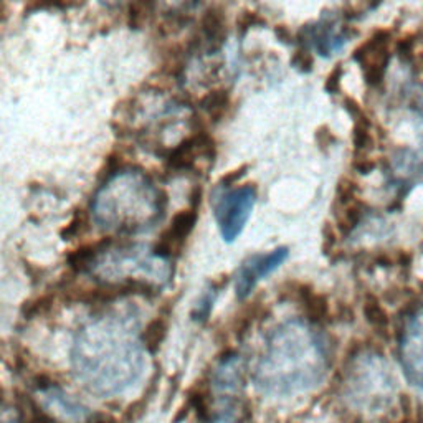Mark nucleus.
Instances as JSON below:
<instances>
[{
	"label": "nucleus",
	"mask_w": 423,
	"mask_h": 423,
	"mask_svg": "<svg viewBox=\"0 0 423 423\" xmlns=\"http://www.w3.org/2000/svg\"><path fill=\"white\" fill-rule=\"evenodd\" d=\"M316 139L321 147H329L336 141L334 136H332V131L327 126H322V128L316 131Z\"/></svg>",
	"instance_id": "nucleus-31"
},
{
	"label": "nucleus",
	"mask_w": 423,
	"mask_h": 423,
	"mask_svg": "<svg viewBox=\"0 0 423 423\" xmlns=\"http://www.w3.org/2000/svg\"><path fill=\"white\" fill-rule=\"evenodd\" d=\"M364 219V205L356 200V202L342 207V211L337 215V227L344 235L351 234L352 230L357 229V225L361 224Z\"/></svg>",
	"instance_id": "nucleus-21"
},
{
	"label": "nucleus",
	"mask_w": 423,
	"mask_h": 423,
	"mask_svg": "<svg viewBox=\"0 0 423 423\" xmlns=\"http://www.w3.org/2000/svg\"><path fill=\"white\" fill-rule=\"evenodd\" d=\"M113 245V238H103V240L86 243V245L78 247L76 250L70 252L66 255V264L73 273H86L93 272L98 258Z\"/></svg>",
	"instance_id": "nucleus-14"
},
{
	"label": "nucleus",
	"mask_w": 423,
	"mask_h": 423,
	"mask_svg": "<svg viewBox=\"0 0 423 423\" xmlns=\"http://www.w3.org/2000/svg\"><path fill=\"white\" fill-rule=\"evenodd\" d=\"M245 385V361L240 354L229 352L220 359L211 374V387L225 402V409L230 410V402L243 390Z\"/></svg>",
	"instance_id": "nucleus-12"
},
{
	"label": "nucleus",
	"mask_w": 423,
	"mask_h": 423,
	"mask_svg": "<svg viewBox=\"0 0 423 423\" xmlns=\"http://www.w3.org/2000/svg\"><path fill=\"white\" fill-rule=\"evenodd\" d=\"M40 404L50 415L71 423H83L91 417V412L83 402L70 395L56 384L39 385Z\"/></svg>",
	"instance_id": "nucleus-10"
},
{
	"label": "nucleus",
	"mask_w": 423,
	"mask_h": 423,
	"mask_svg": "<svg viewBox=\"0 0 423 423\" xmlns=\"http://www.w3.org/2000/svg\"><path fill=\"white\" fill-rule=\"evenodd\" d=\"M352 142L357 152H366L372 147V132H370V121L366 113H359L354 116V132H352Z\"/></svg>",
	"instance_id": "nucleus-20"
},
{
	"label": "nucleus",
	"mask_w": 423,
	"mask_h": 423,
	"mask_svg": "<svg viewBox=\"0 0 423 423\" xmlns=\"http://www.w3.org/2000/svg\"><path fill=\"white\" fill-rule=\"evenodd\" d=\"M354 35H357V31L351 26L341 25L339 15L336 12H324L319 20L301 26L296 34V41L303 49H314L317 55L327 58L344 49Z\"/></svg>",
	"instance_id": "nucleus-6"
},
{
	"label": "nucleus",
	"mask_w": 423,
	"mask_h": 423,
	"mask_svg": "<svg viewBox=\"0 0 423 423\" xmlns=\"http://www.w3.org/2000/svg\"><path fill=\"white\" fill-rule=\"evenodd\" d=\"M232 106V94L229 89L219 88L211 89L207 94H204L199 101V108L209 114V118L214 123H219L229 113Z\"/></svg>",
	"instance_id": "nucleus-16"
},
{
	"label": "nucleus",
	"mask_w": 423,
	"mask_h": 423,
	"mask_svg": "<svg viewBox=\"0 0 423 423\" xmlns=\"http://www.w3.org/2000/svg\"><path fill=\"white\" fill-rule=\"evenodd\" d=\"M224 283H227V279H222V282H211L207 284V288L204 289L202 296H200L199 301L194 306V311H192L194 321L204 322L209 319L211 309H214L217 296H219Z\"/></svg>",
	"instance_id": "nucleus-18"
},
{
	"label": "nucleus",
	"mask_w": 423,
	"mask_h": 423,
	"mask_svg": "<svg viewBox=\"0 0 423 423\" xmlns=\"http://www.w3.org/2000/svg\"><path fill=\"white\" fill-rule=\"evenodd\" d=\"M274 35H277V39L284 45H293L296 41V36L291 34V30L288 29L287 25H277V26H274Z\"/></svg>",
	"instance_id": "nucleus-30"
},
{
	"label": "nucleus",
	"mask_w": 423,
	"mask_h": 423,
	"mask_svg": "<svg viewBox=\"0 0 423 423\" xmlns=\"http://www.w3.org/2000/svg\"><path fill=\"white\" fill-rule=\"evenodd\" d=\"M364 316L370 326L380 334H385L389 329V314L385 313V309L380 304V301L372 294H367L366 301H364Z\"/></svg>",
	"instance_id": "nucleus-19"
},
{
	"label": "nucleus",
	"mask_w": 423,
	"mask_h": 423,
	"mask_svg": "<svg viewBox=\"0 0 423 423\" xmlns=\"http://www.w3.org/2000/svg\"><path fill=\"white\" fill-rule=\"evenodd\" d=\"M227 17L222 7L211 5L200 19V35L195 46H204L209 53H217L227 40Z\"/></svg>",
	"instance_id": "nucleus-13"
},
{
	"label": "nucleus",
	"mask_w": 423,
	"mask_h": 423,
	"mask_svg": "<svg viewBox=\"0 0 423 423\" xmlns=\"http://www.w3.org/2000/svg\"><path fill=\"white\" fill-rule=\"evenodd\" d=\"M207 423H237L234 417H232L230 412H222V414H219L217 417H214V419L209 420Z\"/></svg>",
	"instance_id": "nucleus-33"
},
{
	"label": "nucleus",
	"mask_w": 423,
	"mask_h": 423,
	"mask_svg": "<svg viewBox=\"0 0 423 423\" xmlns=\"http://www.w3.org/2000/svg\"><path fill=\"white\" fill-rule=\"evenodd\" d=\"M289 63L291 66H293L294 70H298L299 73H311L314 66V56L308 49H303V46H301V49H298L293 53Z\"/></svg>",
	"instance_id": "nucleus-25"
},
{
	"label": "nucleus",
	"mask_w": 423,
	"mask_h": 423,
	"mask_svg": "<svg viewBox=\"0 0 423 423\" xmlns=\"http://www.w3.org/2000/svg\"><path fill=\"white\" fill-rule=\"evenodd\" d=\"M167 194L139 169H123L106 179L91 202L93 219L106 232L136 235L162 220Z\"/></svg>",
	"instance_id": "nucleus-3"
},
{
	"label": "nucleus",
	"mask_w": 423,
	"mask_h": 423,
	"mask_svg": "<svg viewBox=\"0 0 423 423\" xmlns=\"http://www.w3.org/2000/svg\"><path fill=\"white\" fill-rule=\"evenodd\" d=\"M357 195V184L352 182L351 179H344L337 185V204L341 207H346V205L356 202Z\"/></svg>",
	"instance_id": "nucleus-27"
},
{
	"label": "nucleus",
	"mask_w": 423,
	"mask_h": 423,
	"mask_svg": "<svg viewBox=\"0 0 423 423\" xmlns=\"http://www.w3.org/2000/svg\"><path fill=\"white\" fill-rule=\"evenodd\" d=\"M289 250L287 247H278L268 253H257L248 257L240 264L235 274V293L238 299H247L253 293L260 279L267 278L287 262Z\"/></svg>",
	"instance_id": "nucleus-9"
},
{
	"label": "nucleus",
	"mask_w": 423,
	"mask_h": 423,
	"mask_svg": "<svg viewBox=\"0 0 423 423\" xmlns=\"http://www.w3.org/2000/svg\"><path fill=\"white\" fill-rule=\"evenodd\" d=\"M354 169H356L359 174H369L375 169V162L370 161L367 157H359L354 161Z\"/></svg>",
	"instance_id": "nucleus-32"
},
{
	"label": "nucleus",
	"mask_w": 423,
	"mask_h": 423,
	"mask_svg": "<svg viewBox=\"0 0 423 423\" xmlns=\"http://www.w3.org/2000/svg\"><path fill=\"white\" fill-rule=\"evenodd\" d=\"M220 190V189H219ZM258 190L255 184H247L237 189L220 190L214 200L215 219L220 235L227 243H234L242 235L248 219L257 204Z\"/></svg>",
	"instance_id": "nucleus-5"
},
{
	"label": "nucleus",
	"mask_w": 423,
	"mask_h": 423,
	"mask_svg": "<svg viewBox=\"0 0 423 423\" xmlns=\"http://www.w3.org/2000/svg\"><path fill=\"white\" fill-rule=\"evenodd\" d=\"M169 331V321L167 317L164 316H157L154 319L149 321V324L144 327L142 331V344H144L146 351L149 354H156L161 347V344L164 342Z\"/></svg>",
	"instance_id": "nucleus-17"
},
{
	"label": "nucleus",
	"mask_w": 423,
	"mask_h": 423,
	"mask_svg": "<svg viewBox=\"0 0 423 423\" xmlns=\"http://www.w3.org/2000/svg\"><path fill=\"white\" fill-rule=\"evenodd\" d=\"M197 220L199 209L189 207L177 211V214L174 215L169 229L162 232L161 238H159L156 245L152 247V252H154L157 257L164 258V260L172 262V258H176L179 253H181L184 243L187 242V238L194 232Z\"/></svg>",
	"instance_id": "nucleus-11"
},
{
	"label": "nucleus",
	"mask_w": 423,
	"mask_h": 423,
	"mask_svg": "<svg viewBox=\"0 0 423 423\" xmlns=\"http://www.w3.org/2000/svg\"><path fill=\"white\" fill-rule=\"evenodd\" d=\"M390 39H392V34L380 29L374 31L359 49L354 50V61L362 66L364 79L369 86H379L387 73L390 63Z\"/></svg>",
	"instance_id": "nucleus-8"
},
{
	"label": "nucleus",
	"mask_w": 423,
	"mask_h": 423,
	"mask_svg": "<svg viewBox=\"0 0 423 423\" xmlns=\"http://www.w3.org/2000/svg\"><path fill=\"white\" fill-rule=\"evenodd\" d=\"M247 171H248V166H242V167H238V169H234V171L227 172L225 176L222 177L220 181H219V189L220 190H229L230 187H234V185L238 181H240V179L243 176H245Z\"/></svg>",
	"instance_id": "nucleus-28"
},
{
	"label": "nucleus",
	"mask_w": 423,
	"mask_h": 423,
	"mask_svg": "<svg viewBox=\"0 0 423 423\" xmlns=\"http://www.w3.org/2000/svg\"><path fill=\"white\" fill-rule=\"evenodd\" d=\"M296 294H298L299 304L304 309L306 321L316 326L327 319V316H329V303H327L324 294L316 293L309 284H299L298 289H296Z\"/></svg>",
	"instance_id": "nucleus-15"
},
{
	"label": "nucleus",
	"mask_w": 423,
	"mask_h": 423,
	"mask_svg": "<svg viewBox=\"0 0 423 423\" xmlns=\"http://www.w3.org/2000/svg\"><path fill=\"white\" fill-rule=\"evenodd\" d=\"M88 230V217L84 210H76L75 215L71 217V220L68 222L65 229H61L60 235L63 240H75V238L81 237L84 232Z\"/></svg>",
	"instance_id": "nucleus-22"
},
{
	"label": "nucleus",
	"mask_w": 423,
	"mask_h": 423,
	"mask_svg": "<svg viewBox=\"0 0 423 423\" xmlns=\"http://www.w3.org/2000/svg\"><path fill=\"white\" fill-rule=\"evenodd\" d=\"M344 75V68L339 63V65H336L334 70H332L329 75H327V79L324 83V89L329 94H336L337 91L341 89V78Z\"/></svg>",
	"instance_id": "nucleus-29"
},
{
	"label": "nucleus",
	"mask_w": 423,
	"mask_h": 423,
	"mask_svg": "<svg viewBox=\"0 0 423 423\" xmlns=\"http://www.w3.org/2000/svg\"><path fill=\"white\" fill-rule=\"evenodd\" d=\"M342 389L349 405L367 414L389 409L397 392L392 369L375 351L356 352L349 359Z\"/></svg>",
	"instance_id": "nucleus-4"
},
{
	"label": "nucleus",
	"mask_w": 423,
	"mask_h": 423,
	"mask_svg": "<svg viewBox=\"0 0 423 423\" xmlns=\"http://www.w3.org/2000/svg\"><path fill=\"white\" fill-rule=\"evenodd\" d=\"M267 25V19L260 15L258 12H252V10H245L237 17V30L240 31L243 36L250 29H255V26H264Z\"/></svg>",
	"instance_id": "nucleus-24"
},
{
	"label": "nucleus",
	"mask_w": 423,
	"mask_h": 423,
	"mask_svg": "<svg viewBox=\"0 0 423 423\" xmlns=\"http://www.w3.org/2000/svg\"><path fill=\"white\" fill-rule=\"evenodd\" d=\"M399 354L407 380L423 390V308L407 314L400 331Z\"/></svg>",
	"instance_id": "nucleus-7"
},
{
	"label": "nucleus",
	"mask_w": 423,
	"mask_h": 423,
	"mask_svg": "<svg viewBox=\"0 0 423 423\" xmlns=\"http://www.w3.org/2000/svg\"><path fill=\"white\" fill-rule=\"evenodd\" d=\"M154 4L149 2H134L128 5V25L129 29H141L147 22L149 15L152 14Z\"/></svg>",
	"instance_id": "nucleus-23"
},
{
	"label": "nucleus",
	"mask_w": 423,
	"mask_h": 423,
	"mask_svg": "<svg viewBox=\"0 0 423 423\" xmlns=\"http://www.w3.org/2000/svg\"><path fill=\"white\" fill-rule=\"evenodd\" d=\"M51 304H53V296L44 294V296H40V298L25 303L22 311L26 317H34V316H39V314H45L46 311L51 308Z\"/></svg>",
	"instance_id": "nucleus-26"
},
{
	"label": "nucleus",
	"mask_w": 423,
	"mask_h": 423,
	"mask_svg": "<svg viewBox=\"0 0 423 423\" xmlns=\"http://www.w3.org/2000/svg\"><path fill=\"white\" fill-rule=\"evenodd\" d=\"M327 337L309 321L288 319L264 339L253 380L267 395L288 397L316 389L332 362Z\"/></svg>",
	"instance_id": "nucleus-2"
},
{
	"label": "nucleus",
	"mask_w": 423,
	"mask_h": 423,
	"mask_svg": "<svg viewBox=\"0 0 423 423\" xmlns=\"http://www.w3.org/2000/svg\"><path fill=\"white\" fill-rule=\"evenodd\" d=\"M134 308L109 309L91 316L75 332L70 361L84 389L99 397L129 390L142 377L146 347Z\"/></svg>",
	"instance_id": "nucleus-1"
}]
</instances>
